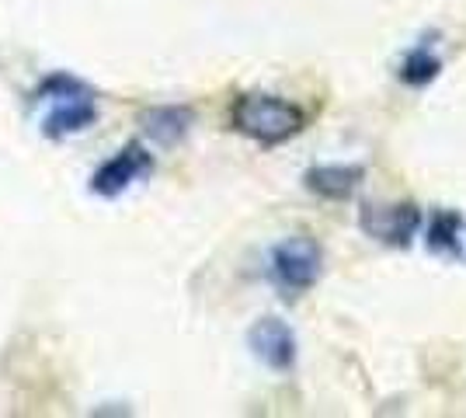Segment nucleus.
<instances>
[{
    "label": "nucleus",
    "instance_id": "f257e3e1",
    "mask_svg": "<svg viewBox=\"0 0 466 418\" xmlns=\"http://www.w3.org/2000/svg\"><path fill=\"white\" fill-rule=\"evenodd\" d=\"M230 126L233 133L248 137L258 147H279L289 143L296 133H303L307 112L289 98H279L268 91H248L233 98Z\"/></svg>",
    "mask_w": 466,
    "mask_h": 418
},
{
    "label": "nucleus",
    "instance_id": "20e7f679",
    "mask_svg": "<svg viewBox=\"0 0 466 418\" xmlns=\"http://www.w3.org/2000/svg\"><path fill=\"white\" fill-rule=\"evenodd\" d=\"M421 209L414 202H366L359 213L362 234L387 248H410L421 230Z\"/></svg>",
    "mask_w": 466,
    "mask_h": 418
},
{
    "label": "nucleus",
    "instance_id": "6e6552de",
    "mask_svg": "<svg viewBox=\"0 0 466 418\" xmlns=\"http://www.w3.org/2000/svg\"><path fill=\"white\" fill-rule=\"evenodd\" d=\"M95 122H97L95 95H87V98L53 101L49 116L42 119V137L46 139H70V137H77V133H87Z\"/></svg>",
    "mask_w": 466,
    "mask_h": 418
},
{
    "label": "nucleus",
    "instance_id": "0eeeda50",
    "mask_svg": "<svg viewBox=\"0 0 466 418\" xmlns=\"http://www.w3.org/2000/svg\"><path fill=\"white\" fill-rule=\"evenodd\" d=\"M139 129L157 147H167V150L181 147L195 129V108H188V105H154L139 116Z\"/></svg>",
    "mask_w": 466,
    "mask_h": 418
},
{
    "label": "nucleus",
    "instance_id": "423d86ee",
    "mask_svg": "<svg viewBox=\"0 0 466 418\" xmlns=\"http://www.w3.org/2000/svg\"><path fill=\"white\" fill-rule=\"evenodd\" d=\"M366 181V168L362 164H341V160H330V164H313L303 175V189L313 192L317 199L328 202H345L351 199Z\"/></svg>",
    "mask_w": 466,
    "mask_h": 418
},
{
    "label": "nucleus",
    "instance_id": "9d476101",
    "mask_svg": "<svg viewBox=\"0 0 466 418\" xmlns=\"http://www.w3.org/2000/svg\"><path fill=\"white\" fill-rule=\"evenodd\" d=\"M439 74H442V56L435 53V46L428 39L410 46L404 53V60H400V70H397V77L404 80L408 87H428Z\"/></svg>",
    "mask_w": 466,
    "mask_h": 418
},
{
    "label": "nucleus",
    "instance_id": "1a4fd4ad",
    "mask_svg": "<svg viewBox=\"0 0 466 418\" xmlns=\"http://www.w3.org/2000/svg\"><path fill=\"white\" fill-rule=\"evenodd\" d=\"M425 227V223H421ZM425 244L431 255L442 259H460L463 255V217L456 209H439L428 217L425 227Z\"/></svg>",
    "mask_w": 466,
    "mask_h": 418
},
{
    "label": "nucleus",
    "instance_id": "7ed1b4c3",
    "mask_svg": "<svg viewBox=\"0 0 466 418\" xmlns=\"http://www.w3.org/2000/svg\"><path fill=\"white\" fill-rule=\"evenodd\" d=\"M150 175H154V154L139 139H133L108 160L97 164L91 175V192L97 199H118L122 192H129L137 181L150 178Z\"/></svg>",
    "mask_w": 466,
    "mask_h": 418
},
{
    "label": "nucleus",
    "instance_id": "f03ea898",
    "mask_svg": "<svg viewBox=\"0 0 466 418\" xmlns=\"http://www.w3.org/2000/svg\"><path fill=\"white\" fill-rule=\"evenodd\" d=\"M265 276L279 290V297L299 300L303 293H310L324 276L320 240H313L310 234H292V238H282L279 244H272Z\"/></svg>",
    "mask_w": 466,
    "mask_h": 418
},
{
    "label": "nucleus",
    "instance_id": "9b49d317",
    "mask_svg": "<svg viewBox=\"0 0 466 418\" xmlns=\"http://www.w3.org/2000/svg\"><path fill=\"white\" fill-rule=\"evenodd\" d=\"M87 95H95V87H91L87 80H80L77 74H70V70H53V74H46V77L35 84V91H32L28 98H32V105H42V101L87 98Z\"/></svg>",
    "mask_w": 466,
    "mask_h": 418
},
{
    "label": "nucleus",
    "instance_id": "39448f33",
    "mask_svg": "<svg viewBox=\"0 0 466 418\" xmlns=\"http://www.w3.org/2000/svg\"><path fill=\"white\" fill-rule=\"evenodd\" d=\"M248 349L272 373H292L296 370V359H299L296 331L282 318H272V314L268 318H258L248 328Z\"/></svg>",
    "mask_w": 466,
    "mask_h": 418
}]
</instances>
